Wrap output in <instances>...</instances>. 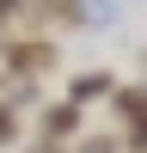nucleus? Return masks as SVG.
Returning <instances> with one entry per match:
<instances>
[{
    "label": "nucleus",
    "instance_id": "4",
    "mask_svg": "<svg viewBox=\"0 0 147 153\" xmlns=\"http://www.w3.org/2000/svg\"><path fill=\"white\" fill-rule=\"evenodd\" d=\"M43 135L49 141H74V135H80V104H74V98L68 104H49L43 110Z\"/></svg>",
    "mask_w": 147,
    "mask_h": 153
},
{
    "label": "nucleus",
    "instance_id": "8",
    "mask_svg": "<svg viewBox=\"0 0 147 153\" xmlns=\"http://www.w3.org/2000/svg\"><path fill=\"white\" fill-rule=\"evenodd\" d=\"M37 153H68V147H61V141H49V135H43V147H37Z\"/></svg>",
    "mask_w": 147,
    "mask_h": 153
},
{
    "label": "nucleus",
    "instance_id": "7",
    "mask_svg": "<svg viewBox=\"0 0 147 153\" xmlns=\"http://www.w3.org/2000/svg\"><path fill=\"white\" fill-rule=\"evenodd\" d=\"M12 19H24V0H0V31H6Z\"/></svg>",
    "mask_w": 147,
    "mask_h": 153
},
{
    "label": "nucleus",
    "instance_id": "5",
    "mask_svg": "<svg viewBox=\"0 0 147 153\" xmlns=\"http://www.w3.org/2000/svg\"><path fill=\"white\" fill-rule=\"evenodd\" d=\"M74 141H80L74 153H122V147H117V135H74Z\"/></svg>",
    "mask_w": 147,
    "mask_h": 153
},
{
    "label": "nucleus",
    "instance_id": "2",
    "mask_svg": "<svg viewBox=\"0 0 147 153\" xmlns=\"http://www.w3.org/2000/svg\"><path fill=\"white\" fill-rule=\"evenodd\" d=\"M110 104H117V117H122V141H129V153H147V86H129V92H117L110 86Z\"/></svg>",
    "mask_w": 147,
    "mask_h": 153
},
{
    "label": "nucleus",
    "instance_id": "1",
    "mask_svg": "<svg viewBox=\"0 0 147 153\" xmlns=\"http://www.w3.org/2000/svg\"><path fill=\"white\" fill-rule=\"evenodd\" d=\"M0 61H6L12 80H37V74H49L61 61V43L49 31L43 37H6V31H0Z\"/></svg>",
    "mask_w": 147,
    "mask_h": 153
},
{
    "label": "nucleus",
    "instance_id": "3",
    "mask_svg": "<svg viewBox=\"0 0 147 153\" xmlns=\"http://www.w3.org/2000/svg\"><path fill=\"white\" fill-rule=\"evenodd\" d=\"M110 86H117V74H110V68H86V74H74V80H68V98H74V104H98V98H110Z\"/></svg>",
    "mask_w": 147,
    "mask_h": 153
},
{
    "label": "nucleus",
    "instance_id": "6",
    "mask_svg": "<svg viewBox=\"0 0 147 153\" xmlns=\"http://www.w3.org/2000/svg\"><path fill=\"white\" fill-rule=\"evenodd\" d=\"M19 141V104H0V147Z\"/></svg>",
    "mask_w": 147,
    "mask_h": 153
}]
</instances>
